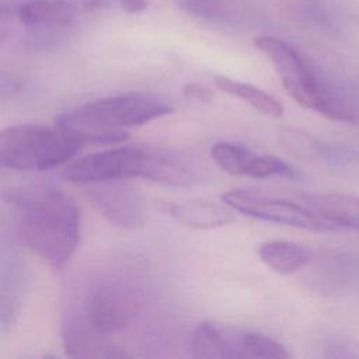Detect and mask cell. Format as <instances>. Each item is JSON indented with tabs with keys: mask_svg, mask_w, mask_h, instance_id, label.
I'll return each instance as SVG.
<instances>
[{
	"mask_svg": "<svg viewBox=\"0 0 359 359\" xmlns=\"http://www.w3.org/2000/svg\"><path fill=\"white\" fill-rule=\"evenodd\" d=\"M24 245L53 268L65 266L77 250L80 212L76 202L50 184L13 187L4 192Z\"/></svg>",
	"mask_w": 359,
	"mask_h": 359,
	"instance_id": "6da1fadb",
	"label": "cell"
},
{
	"mask_svg": "<svg viewBox=\"0 0 359 359\" xmlns=\"http://www.w3.org/2000/svg\"><path fill=\"white\" fill-rule=\"evenodd\" d=\"M201 171L202 165L182 151L150 146H119L70 163L63 170V177L81 185L143 178L167 187H189L201 181Z\"/></svg>",
	"mask_w": 359,
	"mask_h": 359,
	"instance_id": "7a4b0ae2",
	"label": "cell"
},
{
	"mask_svg": "<svg viewBox=\"0 0 359 359\" xmlns=\"http://www.w3.org/2000/svg\"><path fill=\"white\" fill-rule=\"evenodd\" d=\"M255 46L272 62L287 94L302 107L344 123H359V100L339 81L317 70L290 42L261 35Z\"/></svg>",
	"mask_w": 359,
	"mask_h": 359,
	"instance_id": "3957f363",
	"label": "cell"
},
{
	"mask_svg": "<svg viewBox=\"0 0 359 359\" xmlns=\"http://www.w3.org/2000/svg\"><path fill=\"white\" fill-rule=\"evenodd\" d=\"M171 112L172 107L154 95L128 93L59 114L55 123L79 135L86 144H116L128 137V128L144 125Z\"/></svg>",
	"mask_w": 359,
	"mask_h": 359,
	"instance_id": "277c9868",
	"label": "cell"
},
{
	"mask_svg": "<svg viewBox=\"0 0 359 359\" xmlns=\"http://www.w3.org/2000/svg\"><path fill=\"white\" fill-rule=\"evenodd\" d=\"M84 144L79 135L56 123L14 125L0 133V163L15 171H45L67 163Z\"/></svg>",
	"mask_w": 359,
	"mask_h": 359,
	"instance_id": "5b68a950",
	"label": "cell"
},
{
	"mask_svg": "<svg viewBox=\"0 0 359 359\" xmlns=\"http://www.w3.org/2000/svg\"><path fill=\"white\" fill-rule=\"evenodd\" d=\"M222 202L241 215L311 231H328L335 227L304 203L265 194L259 189L236 188L222 195Z\"/></svg>",
	"mask_w": 359,
	"mask_h": 359,
	"instance_id": "8992f818",
	"label": "cell"
},
{
	"mask_svg": "<svg viewBox=\"0 0 359 359\" xmlns=\"http://www.w3.org/2000/svg\"><path fill=\"white\" fill-rule=\"evenodd\" d=\"M142 310L139 293L122 282L95 286L84 303L87 323L100 334L108 335L128 328Z\"/></svg>",
	"mask_w": 359,
	"mask_h": 359,
	"instance_id": "52a82bcc",
	"label": "cell"
},
{
	"mask_svg": "<svg viewBox=\"0 0 359 359\" xmlns=\"http://www.w3.org/2000/svg\"><path fill=\"white\" fill-rule=\"evenodd\" d=\"M122 181L87 184L86 196L97 212L112 224L122 229L140 227L146 215L143 198L137 189Z\"/></svg>",
	"mask_w": 359,
	"mask_h": 359,
	"instance_id": "ba28073f",
	"label": "cell"
},
{
	"mask_svg": "<svg viewBox=\"0 0 359 359\" xmlns=\"http://www.w3.org/2000/svg\"><path fill=\"white\" fill-rule=\"evenodd\" d=\"M210 157L215 164L233 175H247L254 178L294 177V170L283 160L259 154L234 142H217L210 147Z\"/></svg>",
	"mask_w": 359,
	"mask_h": 359,
	"instance_id": "9c48e42d",
	"label": "cell"
},
{
	"mask_svg": "<svg viewBox=\"0 0 359 359\" xmlns=\"http://www.w3.org/2000/svg\"><path fill=\"white\" fill-rule=\"evenodd\" d=\"M243 330L219 325L215 323H201L191 337V349L196 358L230 359L244 358L241 344Z\"/></svg>",
	"mask_w": 359,
	"mask_h": 359,
	"instance_id": "30bf717a",
	"label": "cell"
},
{
	"mask_svg": "<svg viewBox=\"0 0 359 359\" xmlns=\"http://www.w3.org/2000/svg\"><path fill=\"white\" fill-rule=\"evenodd\" d=\"M165 210L175 222L195 230H215L234 222L231 208L205 199L171 202Z\"/></svg>",
	"mask_w": 359,
	"mask_h": 359,
	"instance_id": "8fae6325",
	"label": "cell"
},
{
	"mask_svg": "<svg viewBox=\"0 0 359 359\" xmlns=\"http://www.w3.org/2000/svg\"><path fill=\"white\" fill-rule=\"evenodd\" d=\"M300 199L325 222L359 230V196L346 194H303Z\"/></svg>",
	"mask_w": 359,
	"mask_h": 359,
	"instance_id": "7c38bea8",
	"label": "cell"
},
{
	"mask_svg": "<svg viewBox=\"0 0 359 359\" xmlns=\"http://www.w3.org/2000/svg\"><path fill=\"white\" fill-rule=\"evenodd\" d=\"M63 348L69 356H122L123 352H118L112 345L107 344L102 334L97 332L84 318H67L63 324L62 334Z\"/></svg>",
	"mask_w": 359,
	"mask_h": 359,
	"instance_id": "4fadbf2b",
	"label": "cell"
},
{
	"mask_svg": "<svg viewBox=\"0 0 359 359\" xmlns=\"http://www.w3.org/2000/svg\"><path fill=\"white\" fill-rule=\"evenodd\" d=\"M77 8L69 0H27L17 8L21 24L32 28H57L76 18Z\"/></svg>",
	"mask_w": 359,
	"mask_h": 359,
	"instance_id": "5bb4252c",
	"label": "cell"
},
{
	"mask_svg": "<svg viewBox=\"0 0 359 359\" xmlns=\"http://www.w3.org/2000/svg\"><path fill=\"white\" fill-rule=\"evenodd\" d=\"M258 255L269 269L279 275H292L310 261L307 247L286 240L262 243L258 248Z\"/></svg>",
	"mask_w": 359,
	"mask_h": 359,
	"instance_id": "9a60e30c",
	"label": "cell"
},
{
	"mask_svg": "<svg viewBox=\"0 0 359 359\" xmlns=\"http://www.w3.org/2000/svg\"><path fill=\"white\" fill-rule=\"evenodd\" d=\"M215 84L222 93L248 102L252 108L264 115L280 116L283 114L282 104L273 95L264 91L262 88H258L254 84L237 81L227 76H216Z\"/></svg>",
	"mask_w": 359,
	"mask_h": 359,
	"instance_id": "2e32d148",
	"label": "cell"
},
{
	"mask_svg": "<svg viewBox=\"0 0 359 359\" xmlns=\"http://www.w3.org/2000/svg\"><path fill=\"white\" fill-rule=\"evenodd\" d=\"M243 352L244 358H287L286 348L268 335L255 331L243 330Z\"/></svg>",
	"mask_w": 359,
	"mask_h": 359,
	"instance_id": "e0dca14e",
	"label": "cell"
},
{
	"mask_svg": "<svg viewBox=\"0 0 359 359\" xmlns=\"http://www.w3.org/2000/svg\"><path fill=\"white\" fill-rule=\"evenodd\" d=\"M182 91L187 98L198 101V102H209L212 100L210 90L205 84H201V83H195V81L187 83L182 87Z\"/></svg>",
	"mask_w": 359,
	"mask_h": 359,
	"instance_id": "ac0fdd59",
	"label": "cell"
},
{
	"mask_svg": "<svg viewBox=\"0 0 359 359\" xmlns=\"http://www.w3.org/2000/svg\"><path fill=\"white\" fill-rule=\"evenodd\" d=\"M114 1H116L123 11L130 13V14L140 13V11L146 10L149 6L147 0H114Z\"/></svg>",
	"mask_w": 359,
	"mask_h": 359,
	"instance_id": "d6986e66",
	"label": "cell"
}]
</instances>
